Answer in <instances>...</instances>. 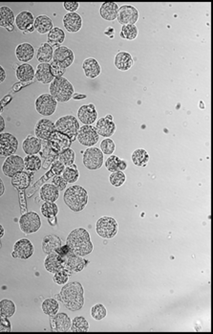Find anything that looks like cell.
<instances>
[{
  "instance_id": "816d5d0a",
  "label": "cell",
  "mask_w": 213,
  "mask_h": 334,
  "mask_svg": "<svg viewBox=\"0 0 213 334\" xmlns=\"http://www.w3.org/2000/svg\"><path fill=\"white\" fill-rule=\"evenodd\" d=\"M53 280L54 282L57 284V285H60V286H64L65 284L68 283L69 281V273H68V270L66 269H62L58 272H56L54 274V277H53Z\"/></svg>"
},
{
  "instance_id": "ac0fdd59",
  "label": "cell",
  "mask_w": 213,
  "mask_h": 334,
  "mask_svg": "<svg viewBox=\"0 0 213 334\" xmlns=\"http://www.w3.org/2000/svg\"><path fill=\"white\" fill-rule=\"evenodd\" d=\"M98 118V113L93 104L84 105L78 111V119L85 126H92Z\"/></svg>"
},
{
  "instance_id": "9c48e42d",
  "label": "cell",
  "mask_w": 213,
  "mask_h": 334,
  "mask_svg": "<svg viewBox=\"0 0 213 334\" xmlns=\"http://www.w3.org/2000/svg\"><path fill=\"white\" fill-rule=\"evenodd\" d=\"M75 55L70 48L66 46H60L57 47V49L54 51L53 61L51 62V64L55 67L66 70V68L73 65Z\"/></svg>"
},
{
  "instance_id": "60d3db41",
  "label": "cell",
  "mask_w": 213,
  "mask_h": 334,
  "mask_svg": "<svg viewBox=\"0 0 213 334\" xmlns=\"http://www.w3.org/2000/svg\"><path fill=\"white\" fill-rule=\"evenodd\" d=\"M24 169L29 172H37L41 170L43 161L38 156H27L24 159Z\"/></svg>"
},
{
  "instance_id": "681fc988",
  "label": "cell",
  "mask_w": 213,
  "mask_h": 334,
  "mask_svg": "<svg viewBox=\"0 0 213 334\" xmlns=\"http://www.w3.org/2000/svg\"><path fill=\"white\" fill-rule=\"evenodd\" d=\"M126 180H127V176L125 175L124 172L112 173L109 177V181H110L111 185L116 187V188L123 186L126 183Z\"/></svg>"
},
{
  "instance_id": "b9f144b4",
  "label": "cell",
  "mask_w": 213,
  "mask_h": 334,
  "mask_svg": "<svg viewBox=\"0 0 213 334\" xmlns=\"http://www.w3.org/2000/svg\"><path fill=\"white\" fill-rule=\"evenodd\" d=\"M42 309H43V313H45L46 315L53 316L60 311V305L56 299L48 298L43 301Z\"/></svg>"
},
{
  "instance_id": "3957f363",
  "label": "cell",
  "mask_w": 213,
  "mask_h": 334,
  "mask_svg": "<svg viewBox=\"0 0 213 334\" xmlns=\"http://www.w3.org/2000/svg\"><path fill=\"white\" fill-rule=\"evenodd\" d=\"M64 200L71 211L81 212L88 203V193L84 187L73 185L64 192Z\"/></svg>"
},
{
  "instance_id": "603a6c76",
  "label": "cell",
  "mask_w": 213,
  "mask_h": 334,
  "mask_svg": "<svg viewBox=\"0 0 213 334\" xmlns=\"http://www.w3.org/2000/svg\"><path fill=\"white\" fill-rule=\"evenodd\" d=\"M44 267L48 272L55 274L56 272L64 269V259L57 252L51 253L47 255L44 261Z\"/></svg>"
},
{
  "instance_id": "c3c4849f",
  "label": "cell",
  "mask_w": 213,
  "mask_h": 334,
  "mask_svg": "<svg viewBox=\"0 0 213 334\" xmlns=\"http://www.w3.org/2000/svg\"><path fill=\"white\" fill-rule=\"evenodd\" d=\"M91 317L96 320V321H102L103 319H105L106 317L107 310L106 307L102 304H97L95 306L92 307L91 309Z\"/></svg>"
},
{
  "instance_id": "d6986e66",
  "label": "cell",
  "mask_w": 213,
  "mask_h": 334,
  "mask_svg": "<svg viewBox=\"0 0 213 334\" xmlns=\"http://www.w3.org/2000/svg\"><path fill=\"white\" fill-rule=\"evenodd\" d=\"M16 25L22 32L32 33L35 31L34 15L29 11H22L16 18Z\"/></svg>"
},
{
  "instance_id": "f907efd6",
  "label": "cell",
  "mask_w": 213,
  "mask_h": 334,
  "mask_svg": "<svg viewBox=\"0 0 213 334\" xmlns=\"http://www.w3.org/2000/svg\"><path fill=\"white\" fill-rule=\"evenodd\" d=\"M116 145L115 142L110 138H105L101 143V151L104 155L112 156L115 153Z\"/></svg>"
},
{
  "instance_id": "d4e9b609",
  "label": "cell",
  "mask_w": 213,
  "mask_h": 334,
  "mask_svg": "<svg viewBox=\"0 0 213 334\" xmlns=\"http://www.w3.org/2000/svg\"><path fill=\"white\" fill-rule=\"evenodd\" d=\"M96 131L98 134L102 137L109 138L116 132V125L113 121L108 120L107 118H101L96 124Z\"/></svg>"
},
{
  "instance_id": "ee69618b",
  "label": "cell",
  "mask_w": 213,
  "mask_h": 334,
  "mask_svg": "<svg viewBox=\"0 0 213 334\" xmlns=\"http://www.w3.org/2000/svg\"><path fill=\"white\" fill-rule=\"evenodd\" d=\"M63 178L67 183H76L80 178V173H79L78 167L74 164L71 166L65 167L63 172Z\"/></svg>"
},
{
  "instance_id": "11a10c76",
  "label": "cell",
  "mask_w": 213,
  "mask_h": 334,
  "mask_svg": "<svg viewBox=\"0 0 213 334\" xmlns=\"http://www.w3.org/2000/svg\"><path fill=\"white\" fill-rule=\"evenodd\" d=\"M12 331V325L8 318L0 317V333H10Z\"/></svg>"
},
{
  "instance_id": "ab89813d",
  "label": "cell",
  "mask_w": 213,
  "mask_h": 334,
  "mask_svg": "<svg viewBox=\"0 0 213 334\" xmlns=\"http://www.w3.org/2000/svg\"><path fill=\"white\" fill-rule=\"evenodd\" d=\"M89 331V323L85 317L78 316L72 320L70 332L72 333H87Z\"/></svg>"
},
{
  "instance_id": "74e56055",
  "label": "cell",
  "mask_w": 213,
  "mask_h": 334,
  "mask_svg": "<svg viewBox=\"0 0 213 334\" xmlns=\"http://www.w3.org/2000/svg\"><path fill=\"white\" fill-rule=\"evenodd\" d=\"M30 183H31L30 176L23 171L21 173H18L15 177L12 178L13 187L19 191L26 190L30 186Z\"/></svg>"
},
{
  "instance_id": "7c38bea8",
  "label": "cell",
  "mask_w": 213,
  "mask_h": 334,
  "mask_svg": "<svg viewBox=\"0 0 213 334\" xmlns=\"http://www.w3.org/2000/svg\"><path fill=\"white\" fill-rule=\"evenodd\" d=\"M19 140L13 134H0V156L8 157L18 152Z\"/></svg>"
},
{
  "instance_id": "6f0895ef",
  "label": "cell",
  "mask_w": 213,
  "mask_h": 334,
  "mask_svg": "<svg viewBox=\"0 0 213 334\" xmlns=\"http://www.w3.org/2000/svg\"><path fill=\"white\" fill-rule=\"evenodd\" d=\"M56 252L62 257V258H64V257H65V256H67L70 252H71V249L69 248V246L67 245H62V246H60L57 250H56Z\"/></svg>"
},
{
  "instance_id": "ffe728a7",
  "label": "cell",
  "mask_w": 213,
  "mask_h": 334,
  "mask_svg": "<svg viewBox=\"0 0 213 334\" xmlns=\"http://www.w3.org/2000/svg\"><path fill=\"white\" fill-rule=\"evenodd\" d=\"M64 259V268L68 271L81 272L85 267L86 262L83 257L74 254L72 251L63 258Z\"/></svg>"
},
{
  "instance_id": "e575fe53",
  "label": "cell",
  "mask_w": 213,
  "mask_h": 334,
  "mask_svg": "<svg viewBox=\"0 0 213 334\" xmlns=\"http://www.w3.org/2000/svg\"><path fill=\"white\" fill-rule=\"evenodd\" d=\"M54 49L47 43H43L37 51V59L41 64H50L53 61Z\"/></svg>"
},
{
  "instance_id": "f35d334b",
  "label": "cell",
  "mask_w": 213,
  "mask_h": 334,
  "mask_svg": "<svg viewBox=\"0 0 213 334\" xmlns=\"http://www.w3.org/2000/svg\"><path fill=\"white\" fill-rule=\"evenodd\" d=\"M132 162L137 167H146L149 162V155L144 149L135 150L131 156Z\"/></svg>"
},
{
  "instance_id": "7bdbcfd3",
  "label": "cell",
  "mask_w": 213,
  "mask_h": 334,
  "mask_svg": "<svg viewBox=\"0 0 213 334\" xmlns=\"http://www.w3.org/2000/svg\"><path fill=\"white\" fill-rule=\"evenodd\" d=\"M16 312H17L16 304L13 301L5 299L0 302V315L2 317L10 318L14 316Z\"/></svg>"
},
{
  "instance_id": "f546056e",
  "label": "cell",
  "mask_w": 213,
  "mask_h": 334,
  "mask_svg": "<svg viewBox=\"0 0 213 334\" xmlns=\"http://www.w3.org/2000/svg\"><path fill=\"white\" fill-rule=\"evenodd\" d=\"M114 65L120 71H128L133 67L134 61H133L132 56L129 53L126 51H122L116 55L115 60H114Z\"/></svg>"
},
{
  "instance_id": "277c9868",
  "label": "cell",
  "mask_w": 213,
  "mask_h": 334,
  "mask_svg": "<svg viewBox=\"0 0 213 334\" xmlns=\"http://www.w3.org/2000/svg\"><path fill=\"white\" fill-rule=\"evenodd\" d=\"M49 91L58 103H67L74 95V87L64 76L57 77L50 84Z\"/></svg>"
},
{
  "instance_id": "30bf717a",
  "label": "cell",
  "mask_w": 213,
  "mask_h": 334,
  "mask_svg": "<svg viewBox=\"0 0 213 334\" xmlns=\"http://www.w3.org/2000/svg\"><path fill=\"white\" fill-rule=\"evenodd\" d=\"M36 111L39 114L44 117H48L53 115L58 107V102L56 99L48 93H43L38 97L35 103Z\"/></svg>"
},
{
  "instance_id": "4316f807",
  "label": "cell",
  "mask_w": 213,
  "mask_h": 334,
  "mask_svg": "<svg viewBox=\"0 0 213 334\" xmlns=\"http://www.w3.org/2000/svg\"><path fill=\"white\" fill-rule=\"evenodd\" d=\"M119 6L115 2H105L100 8L101 17L107 22H113L117 20Z\"/></svg>"
},
{
  "instance_id": "9a60e30c",
  "label": "cell",
  "mask_w": 213,
  "mask_h": 334,
  "mask_svg": "<svg viewBox=\"0 0 213 334\" xmlns=\"http://www.w3.org/2000/svg\"><path fill=\"white\" fill-rule=\"evenodd\" d=\"M50 324L53 332L66 333L70 331L72 320L66 313H57L50 316Z\"/></svg>"
},
{
  "instance_id": "8d00e7d4",
  "label": "cell",
  "mask_w": 213,
  "mask_h": 334,
  "mask_svg": "<svg viewBox=\"0 0 213 334\" xmlns=\"http://www.w3.org/2000/svg\"><path fill=\"white\" fill-rule=\"evenodd\" d=\"M65 41V33L59 27H54L47 35V44L53 46L60 47Z\"/></svg>"
},
{
  "instance_id": "cb8c5ba5",
  "label": "cell",
  "mask_w": 213,
  "mask_h": 334,
  "mask_svg": "<svg viewBox=\"0 0 213 334\" xmlns=\"http://www.w3.org/2000/svg\"><path fill=\"white\" fill-rule=\"evenodd\" d=\"M16 57L23 64H27L35 57V48L31 44L23 43L18 45L16 48Z\"/></svg>"
},
{
  "instance_id": "836d02e7",
  "label": "cell",
  "mask_w": 213,
  "mask_h": 334,
  "mask_svg": "<svg viewBox=\"0 0 213 334\" xmlns=\"http://www.w3.org/2000/svg\"><path fill=\"white\" fill-rule=\"evenodd\" d=\"M107 171L110 173H116V172H124L128 168V163L126 160L120 159L118 156H110L105 163Z\"/></svg>"
},
{
  "instance_id": "db71d44e",
  "label": "cell",
  "mask_w": 213,
  "mask_h": 334,
  "mask_svg": "<svg viewBox=\"0 0 213 334\" xmlns=\"http://www.w3.org/2000/svg\"><path fill=\"white\" fill-rule=\"evenodd\" d=\"M64 169H65V166L60 160L54 161L52 166H51V172L56 176H61L63 174Z\"/></svg>"
},
{
  "instance_id": "7dc6e473",
  "label": "cell",
  "mask_w": 213,
  "mask_h": 334,
  "mask_svg": "<svg viewBox=\"0 0 213 334\" xmlns=\"http://www.w3.org/2000/svg\"><path fill=\"white\" fill-rule=\"evenodd\" d=\"M75 158H76V154L72 149H66L61 153V155L59 156V160L64 164L65 167L71 166L74 164L75 162Z\"/></svg>"
},
{
  "instance_id": "4fadbf2b",
  "label": "cell",
  "mask_w": 213,
  "mask_h": 334,
  "mask_svg": "<svg viewBox=\"0 0 213 334\" xmlns=\"http://www.w3.org/2000/svg\"><path fill=\"white\" fill-rule=\"evenodd\" d=\"M77 139L81 145L90 148L94 147L99 142L100 135L97 133L96 129L92 126L84 125L82 128H80L78 132Z\"/></svg>"
},
{
  "instance_id": "6125c7cd",
  "label": "cell",
  "mask_w": 213,
  "mask_h": 334,
  "mask_svg": "<svg viewBox=\"0 0 213 334\" xmlns=\"http://www.w3.org/2000/svg\"><path fill=\"white\" fill-rule=\"evenodd\" d=\"M4 233H5V230H4L3 226L0 224V239L4 236Z\"/></svg>"
},
{
  "instance_id": "d590c367",
  "label": "cell",
  "mask_w": 213,
  "mask_h": 334,
  "mask_svg": "<svg viewBox=\"0 0 213 334\" xmlns=\"http://www.w3.org/2000/svg\"><path fill=\"white\" fill-rule=\"evenodd\" d=\"M34 27L35 30H37L38 33L41 35L48 34L54 28L52 20L47 16H39L38 18H36Z\"/></svg>"
},
{
  "instance_id": "2e32d148",
  "label": "cell",
  "mask_w": 213,
  "mask_h": 334,
  "mask_svg": "<svg viewBox=\"0 0 213 334\" xmlns=\"http://www.w3.org/2000/svg\"><path fill=\"white\" fill-rule=\"evenodd\" d=\"M35 252V247L28 239H21L14 245V257L21 260L30 259Z\"/></svg>"
},
{
  "instance_id": "e7e4bbea",
  "label": "cell",
  "mask_w": 213,
  "mask_h": 334,
  "mask_svg": "<svg viewBox=\"0 0 213 334\" xmlns=\"http://www.w3.org/2000/svg\"><path fill=\"white\" fill-rule=\"evenodd\" d=\"M2 111H3V106H2V104H1V102H0V114H1Z\"/></svg>"
},
{
  "instance_id": "680465c9",
  "label": "cell",
  "mask_w": 213,
  "mask_h": 334,
  "mask_svg": "<svg viewBox=\"0 0 213 334\" xmlns=\"http://www.w3.org/2000/svg\"><path fill=\"white\" fill-rule=\"evenodd\" d=\"M6 76H7V75H6L5 69L0 66V84H2V83L5 81Z\"/></svg>"
},
{
  "instance_id": "83f0119b",
  "label": "cell",
  "mask_w": 213,
  "mask_h": 334,
  "mask_svg": "<svg viewBox=\"0 0 213 334\" xmlns=\"http://www.w3.org/2000/svg\"><path fill=\"white\" fill-rule=\"evenodd\" d=\"M83 69L86 77L89 79H96L101 75L102 68L99 62L94 58H88L83 64Z\"/></svg>"
},
{
  "instance_id": "7402d4cb",
  "label": "cell",
  "mask_w": 213,
  "mask_h": 334,
  "mask_svg": "<svg viewBox=\"0 0 213 334\" xmlns=\"http://www.w3.org/2000/svg\"><path fill=\"white\" fill-rule=\"evenodd\" d=\"M22 150L27 156H37L42 150L41 139L33 135H28L22 142Z\"/></svg>"
},
{
  "instance_id": "8992f818",
  "label": "cell",
  "mask_w": 213,
  "mask_h": 334,
  "mask_svg": "<svg viewBox=\"0 0 213 334\" xmlns=\"http://www.w3.org/2000/svg\"><path fill=\"white\" fill-rule=\"evenodd\" d=\"M118 223L111 217H103L96 224V232L103 239H113L118 234Z\"/></svg>"
},
{
  "instance_id": "5b68a950",
  "label": "cell",
  "mask_w": 213,
  "mask_h": 334,
  "mask_svg": "<svg viewBox=\"0 0 213 334\" xmlns=\"http://www.w3.org/2000/svg\"><path fill=\"white\" fill-rule=\"evenodd\" d=\"M56 131L60 134L66 135L71 141H74L77 137L78 132L80 130V123L77 117L73 115H66L60 118L56 123Z\"/></svg>"
},
{
  "instance_id": "e0dca14e",
  "label": "cell",
  "mask_w": 213,
  "mask_h": 334,
  "mask_svg": "<svg viewBox=\"0 0 213 334\" xmlns=\"http://www.w3.org/2000/svg\"><path fill=\"white\" fill-rule=\"evenodd\" d=\"M55 132H56L55 123L46 118L39 120L35 128L36 137H38L39 139H43V140H49Z\"/></svg>"
},
{
  "instance_id": "52a82bcc",
  "label": "cell",
  "mask_w": 213,
  "mask_h": 334,
  "mask_svg": "<svg viewBox=\"0 0 213 334\" xmlns=\"http://www.w3.org/2000/svg\"><path fill=\"white\" fill-rule=\"evenodd\" d=\"M104 154L96 147H90L84 153L83 163L86 169L90 171L100 170L104 165Z\"/></svg>"
},
{
  "instance_id": "be15d7a7",
  "label": "cell",
  "mask_w": 213,
  "mask_h": 334,
  "mask_svg": "<svg viewBox=\"0 0 213 334\" xmlns=\"http://www.w3.org/2000/svg\"><path fill=\"white\" fill-rule=\"evenodd\" d=\"M106 118H107L108 120H111V121H113V117L111 116V115H107L106 117Z\"/></svg>"
},
{
  "instance_id": "f6af8a7d",
  "label": "cell",
  "mask_w": 213,
  "mask_h": 334,
  "mask_svg": "<svg viewBox=\"0 0 213 334\" xmlns=\"http://www.w3.org/2000/svg\"><path fill=\"white\" fill-rule=\"evenodd\" d=\"M139 35L138 27L134 25H125L121 29L120 36L122 39L127 41H134Z\"/></svg>"
},
{
  "instance_id": "91938a15",
  "label": "cell",
  "mask_w": 213,
  "mask_h": 334,
  "mask_svg": "<svg viewBox=\"0 0 213 334\" xmlns=\"http://www.w3.org/2000/svg\"><path fill=\"white\" fill-rule=\"evenodd\" d=\"M5 120H4V118L0 115V134L5 130Z\"/></svg>"
},
{
  "instance_id": "44dd1931",
  "label": "cell",
  "mask_w": 213,
  "mask_h": 334,
  "mask_svg": "<svg viewBox=\"0 0 213 334\" xmlns=\"http://www.w3.org/2000/svg\"><path fill=\"white\" fill-rule=\"evenodd\" d=\"M64 28L69 33H77L83 27V19L78 13H67L63 20Z\"/></svg>"
},
{
  "instance_id": "8fae6325",
  "label": "cell",
  "mask_w": 213,
  "mask_h": 334,
  "mask_svg": "<svg viewBox=\"0 0 213 334\" xmlns=\"http://www.w3.org/2000/svg\"><path fill=\"white\" fill-rule=\"evenodd\" d=\"M24 170V160L21 156H8L2 165V172L7 178H13Z\"/></svg>"
},
{
  "instance_id": "d6a6232c",
  "label": "cell",
  "mask_w": 213,
  "mask_h": 334,
  "mask_svg": "<svg viewBox=\"0 0 213 334\" xmlns=\"http://www.w3.org/2000/svg\"><path fill=\"white\" fill-rule=\"evenodd\" d=\"M40 196L42 200L44 202H56L59 200L60 197V191L53 185V184H44L41 192Z\"/></svg>"
},
{
  "instance_id": "ba28073f",
  "label": "cell",
  "mask_w": 213,
  "mask_h": 334,
  "mask_svg": "<svg viewBox=\"0 0 213 334\" xmlns=\"http://www.w3.org/2000/svg\"><path fill=\"white\" fill-rule=\"evenodd\" d=\"M20 228L26 235L38 232L42 227V220L39 214L34 211L23 214L20 219Z\"/></svg>"
},
{
  "instance_id": "6da1fadb",
  "label": "cell",
  "mask_w": 213,
  "mask_h": 334,
  "mask_svg": "<svg viewBox=\"0 0 213 334\" xmlns=\"http://www.w3.org/2000/svg\"><path fill=\"white\" fill-rule=\"evenodd\" d=\"M58 296L65 309L70 312L81 311L85 306V289L79 282L65 284Z\"/></svg>"
},
{
  "instance_id": "9f6ffc18",
  "label": "cell",
  "mask_w": 213,
  "mask_h": 334,
  "mask_svg": "<svg viewBox=\"0 0 213 334\" xmlns=\"http://www.w3.org/2000/svg\"><path fill=\"white\" fill-rule=\"evenodd\" d=\"M64 7L68 13H76L77 10L80 8V3L79 2H64Z\"/></svg>"
},
{
  "instance_id": "7a4b0ae2",
  "label": "cell",
  "mask_w": 213,
  "mask_h": 334,
  "mask_svg": "<svg viewBox=\"0 0 213 334\" xmlns=\"http://www.w3.org/2000/svg\"><path fill=\"white\" fill-rule=\"evenodd\" d=\"M66 245L71 251L81 257H85L92 253L94 246L91 242L90 234L85 228L74 229L66 239Z\"/></svg>"
},
{
  "instance_id": "5bb4252c",
  "label": "cell",
  "mask_w": 213,
  "mask_h": 334,
  "mask_svg": "<svg viewBox=\"0 0 213 334\" xmlns=\"http://www.w3.org/2000/svg\"><path fill=\"white\" fill-rule=\"evenodd\" d=\"M118 22L125 25H134L139 20V11L132 5H123L119 8Z\"/></svg>"
},
{
  "instance_id": "bcb514c9",
  "label": "cell",
  "mask_w": 213,
  "mask_h": 334,
  "mask_svg": "<svg viewBox=\"0 0 213 334\" xmlns=\"http://www.w3.org/2000/svg\"><path fill=\"white\" fill-rule=\"evenodd\" d=\"M41 210L43 217L47 219L54 218L59 213V207L55 202H44Z\"/></svg>"
},
{
  "instance_id": "f5cc1de1",
  "label": "cell",
  "mask_w": 213,
  "mask_h": 334,
  "mask_svg": "<svg viewBox=\"0 0 213 334\" xmlns=\"http://www.w3.org/2000/svg\"><path fill=\"white\" fill-rule=\"evenodd\" d=\"M52 183L59 191H64L67 187V182L61 176H56L54 178L52 179Z\"/></svg>"
},
{
  "instance_id": "94428289",
  "label": "cell",
  "mask_w": 213,
  "mask_h": 334,
  "mask_svg": "<svg viewBox=\"0 0 213 334\" xmlns=\"http://www.w3.org/2000/svg\"><path fill=\"white\" fill-rule=\"evenodd\" d=\"M4 192H5V186H4L2 179L0 178V197L4 195Z\"/></svg>"
},
{
  "instance_id": "f1b7e54d",
  "label": "cell",
  "mask_w": 213,
  "mask_h": 334,
  "mask_svg": "<svg viewBox=\"0 0 213 334\" xmlns=\"http://www.w3.org/2000/svg\"><path fill=\"white\" fill-rule=\"evenodd\" d=\"M16 17L13 10L7 6L0 7V27L12 30L15 24Z\"/></svg>"
},
{
  "instance_id": "1f68e13d",
  "label": "cell",
  "mask_w": 213,
  "mask_h": 334,
  "mask_svg": "<svg viewBox=\"0 0 213 334\" xmlns=\"http://www.w3.org/2000/svg\"><path fill=\"white\" fill-rule=\"evenodd\" d=\"M17 78L21 83H29L35 79L36 71L34 67L29 64H22L17 68Z\"/></svg>"
},
{
  "instance_id": "4dcf8cb0",
  "label": "cell",
  "mask_w": 213,
  "mask_h": 334,
  "mask_svg": "<svg viewBox=\"0 0 213 334\" xmlns=\"http://www.w3.org/2000/svg\"><path fill=\"white\" fill-rule=\"evenodd\" d=\"M63 242L60 237L56 235H48L44 237L43 240V251L44 254L49 255L51 253L56 252V250L62 246Z\"/></svg>"
},
{
  "instance_id": "484cf974",
  "label": "cell",
  "mask_w": 213,
  "mask_h": 334,
  "mask_svg": "<svg viewBox=\"0 0 213 334\" xmlns=\"http://www.w3.org/2000/svg\"><path fill=\"white\" fill-rule=\"evenodd\" d=\"M35 78L43 85L51 84L54 81L55 77L52 73L50 64H40L37 67Z\"/></svg>"
}]
</instances>
